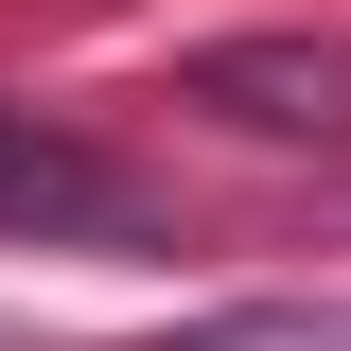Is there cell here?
Returning <instances> with one entry per match:
<instances>
[{"mask_svg": "<svg viewBox=\"0 0 351 351\" xmlns=\"http://www.w3.org/2000/svg\"><path fill=\"white\" fill-rule=\"evenodd\" d=\"M0 351H18V334H0Z\"/></svg>", "mask_w": 351, "mask_h": 351, "instance_id": "obj_4", "label": "cell"}, {"mask_svg": "<svg viewBox=\"0 0 351 351\" xmlns=\"http://www.w3.org/2000/svg\"><path fill=\"white\" fill-rule=\"evenodd\" d=\"M158 351H351V299H246V316H193Z\"/></svg>", "mask_w": 351, "mask_h": 351, "instance_id": "obj_3", "label": "cell"}, {"mask_svg": "<svg viewBox=\"0 0 351 351\" xmlns=\"http://www.w3.org/2000/svg\"><path fill=\"white\" fill-rule=\"evenodd\" d=\"M176 88L228 106L246 141H351V36H211Z\"/></svg>", "mask_w": 351, "mask_h": 351, "instance_id": "obj_2", "label": "cell"}, {"mask_svg": "<svg viewBox=\"0 0 351 351\" xmlns=\"http://www.w3.org/2000/svg\"><path fill=\"white\" fill-rule=\"evenodd\" d=\"M0 228H36V246H141V176L106 141L36 123V106H0Z\"/></svg>", "mask_w": 351, "mask_h": 351, "instance_id": "obj_1", "label": "cell"}]
</instances>
